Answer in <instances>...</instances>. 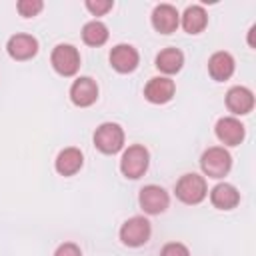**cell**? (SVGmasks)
I'll list each match as a JSON object with an SVG mask.
<instances>
[{"label": "cell", "instance_id": "cell-1", "mask_svg": "<svg viewBox=\"0 0 256 256\" xmlns=\"http://www.w3.org/2000/svg\"><path fill=\"white\" fill-rule=\"evenodd\" d=\"M200 166H202V170H204L206 176H210V178H222V176L228 174V170L232 166V158H230V154L224 148L214 146V148H208L202 154Z\"/></svg>", "mask_w": 256, "mask_h": 256}, {"label": "cell", "instance_id": "cell-2", "mask_svg": "<svg viewBox=\"0 0 256 256\" xmlns=\"http://www.w3.org/2000/svg\"><path fill=\"white\" fill-rule=\"evenodd\" d=\"M176 196L184 204H198L206 198V180L198 174H184L176 182Z\"/></svg>", "mask_w": 256, "mask_h": 256}, {"label": "cell", "instance_id": "cell-3", "mask_svg": "<svg viewBox=\"0 0 256 256\" xmlns=\"http://www.w3.org/2000/svg\"><path fill=\"white\" fill-rule=\"evenodd\" d=\"M148 168V150L140 144H134L130 146L124 154H122V160H120V170L126 178H140Z\"/></svg>", "mask_w": 256, "mask_h": 256}, {"label": "cell", "instance_id": "cell-4", "mask_svg": "<svg viewBox=\"0 0 256 256\" xmlns=\"http://www.w3.org/2000/svg\"><path fill=\"white\" fill-rule=\"evenodd\" d=\"M94 144L100 152L104 154H114L122 148L124 144V132L118 124H112V122H106L102 126L96 128L94 132Z\"/></svg>", "mask_w": 256, "mask_h": 256}, {"label": "cell", "instance_id": "cell-5", "mask_svg": "<svg viewBox=\"0 0 256 256\" xmlns=\"http://www.w3.org/2000/svg\"><path fill=\"white\" fill-rule=\"evenodd\" d=\"M148 238H150V222L142 216H134L126 220L120 228V240L126 246H132V248L142 246L148 242Z\"/></svg>", "mask_w": 256, "mask_h": 256}, {"label": "cell", "instance_id": "cell-6", "mask_svg": "<svg viewBox=\"0 0 256 256\" xmlns=\"http://www.w3.org/2000/svg\"><path fill=\"white\" fill-rule=\"evenodd\" d=\"M52 66L62 76L76 74V70L80 66V54H78V50L74 46H70V44H58L52 50Z\"/></svg>", "mask_w": 256, "mask_h": 256}, {"label": "cell", "instance_id": "cell-7", "mask_svg": "<svg viewBox=\"0 0 256 256\" xmlns=\"http://www.w3.org/2000/svg\"><path fill=\"white\" fill-rule=\"evenodd\" d=\"M140 206L144 212L148 214H160L168 208V194L164 188L156 186V184H150V186H144L140 190Z\"/></svg>", "mask_w": 256, "mask_h": 256}, {"label": "cell", "instance_id": "cell-8", "mask_svg": "<svg viewBox=\"0 0 256 256\" xmlns=\"http://www.w3.org/2000/svg\"><path fill=\"white\" fill-rule=\"evenodd\" d=\"M178 22H180V16H178V10L170 4H160L154 8L152 12V26L160 32V34H170L178 28Z\"/></svg>", "mask_w": 256, "mask_h": 256}, {"label": "cell", "instance_id": "cell-9", "mask_svg": "<svg viewBox=\"0 0 256 256\" xmlns=\"http://www.w3.org/2000/svg\"><path fill=\"white\" fill-rule=\"evenodd\" d=\"M70 98H72V102L76 106H90V104H94L96 98H98L96 82L92 78H88V76L78 78L72 84V88H70Z\"/></svg>", "mask_w": 256, "mask_h": 256}, {"label": "cell", "instance_id": "cell-10", "mask_svg": "<svg viewBox=\"0 0 256 256\" xmlns=\"http://www.w3.org/2000/svg\"><path fill=\"white\" fill-rule=\"evenodd\" d=\"M110 64L118 72H122V74L132 72L138 66V52H136V48H132L130 44H118V46H114L112 52H110Z\"/></svg>", "mask_w": 256, "mask_h": 256}, {"label": "cell", "instance_id": "cell-11", "mask_svg": "<svg viewBox=\"0 0 256 256\" xmlns=\"http://www.w3.org/2000/svg\"><path fill=\"white\" fill-rule=\"evenodd\" d=\"M216 136L228 146H238L244 140V126L236 118H220L216 122Z\"/></svg>", "mask_w": 256, "mask_h": 256}, {"label": "cell", "instance_id": "cell-12", "mask_svg": "<svg viewBox=\"0 0 256 256\" xmlns=\"http://www.w3.org/2000/svg\"><path fill=\"white\" fill-rule=\"evenodd\" d=\"M36 52H38V42L28 34H16L8 40V54L16 60H28Z\"/></svg>", "mask_w": 256, "mask_h": 256}, {"label": "cell", "instance_id": "cell-13", "mask_svg": "<svg viewBox=\"0 0 256 256\" xmlns=\"http://www.w3.org/2000/svg\"><path fill=\"white\" fill-rule=\"evenodd\" d=\"M226 106L234 114H248L254 106V96L248 88L244 86H234L226 94Z\"/></svg>", "mask_w": 256, "mask_h": 256}, {"label": "cell", "instance_id": "cell-14", "mask_svg": "<svg viewBox=\"0 0 256 256\" xmlns=\"http://www.w3.org/2000/svg\"><path fill=\"white\" fill-rule=\"evenodd\" d=\"M144 96L154 104H164L174 96V82L170 78H152L146 84Z\"/></svg>", "mask_w": 256, "mask_h": 256}, {"label": "cell", "instance_id": "cell-15", "mask_svg": "<svg viewBox=\"0 0 256 256\" xmlns=\"http://www.w3.org/2000/svg\"><path fill=\"white\" fill-rule=\"evenodd\" d=\"M208 70L214 80H228L234 72V60L228 52H216L208 60Z\"/></svg>", "mask_w": 256, "mask_h": 256}, {"label": "cell", "instance_id": "cell-16", "mask_svg": "<svg viewBox=\"0 0 256 256\" xmlns=\"http://www.w3.org/2000/svg\"><path fill=\"white\" fill-rule=\"evenodd\" d=\"M210 200L220 210H230L240 202V194L232 184H218L210 192Z\"/></svg>", "mask_w": 256, "mask_h": 256}, {"label": "cell", "instance_id": "cell-17", "mask_svg": "<svg viewBox=\"0 0 256 256\" xmlns=\"http://www.w3.org/2000/svg\"><path fill=\"white\" fill-rule=\"evenodd\" d=\"M82 166V152L78 148H66L56 158V170L62 176H72Z\"/></svg>", "mask_w": 256, "mask_h": 256}, {"label": "cell", "instance_id": "cell-18", "mask_svg": "<svg viewBox=\"0 0 256 256\" xmlns=\"http://www.w3.org/2000/svg\"><path fill=\"white\" fill-rule=\"evenodd\" d=\"M206 22H208V16H206V12H204L202 6H188L186 12H184V16H182V26H184V30L188 34L202 32L204 26H206Z\"/></svg>", "mask_w": 256, "mask_h": 256}, {"label": "cell", "instance_id": "cell-19", "mask_svg": "<svg viewBox=\"0 0 256 256\" xmlns=\"http://www.w3.org/2000/svg\"><path fill=\"white\" fill-rule=\"evenodd\" d=\"M182 62H184V56L178 48H166L156 56V66L166 74L178 72L182 68Z\"/></svg>", "mask_w": 256, "mask_h": 256}, {"label": "cell", "instance_id": "cell-20", "mask_svg": "<svg viewBox=\"0 0 256 256\" xmlns=\"http://www.w3.org/2000/svg\"><path fill=\"white\" fill-rule=\"evenodd\" d=\"M82 38L88 46H102L108 40V28L102 22L92 20L82 28Z\"/></svg>", "mask_w": 256, "mask_h": 256}, {"label": "cell", "instance_id": "cell-21", "mask_svg": "<svg viewBox=\"0 0 256 256\" xmlns=\"http://www.w3.org/2000/svg\"><path fill=\"white\" fill-rule=\"evenodd\" d=\"M42 2L40 0H20L18 2V12L22 14V16H26V18H30V16H36L40 10H42Z\"/></svg>", "mask_w": 256, "mask_h": 256}, {"label": "cell", "instance_id": "cell-22", "mask_svg": "<svg viewBox=\"0 0 256 256\" xmlns=\"http://www.w3.org/2000/svg\"><path fill=\"white\" fill-rule=\"evenodd\" d=\"M86 8H88L94 16H102V14H106V12L112 8V2H110V0H88V2H86Z\"/></svg>", "mask_w": 256, "mask_h": 256}, {"label": "cell", "instance_id": "cell-23", "mask_svg": "<svg viewBox=\"0 0 256 256\" xmlns=\"http://www.w3.org/2000/svg\"><path fill=\"white\" fill-rule=\"evenodd\" d=\"M160 256H190V252H188V248H186L184 244L170 242V244H166V246L162 248Z\"/></svg>", "mask_w": 256, "mask_h": 256}, {"label": "cell", "instance_id": "cell-24", "mask_svg": "<svg viewBox=\"0 0 256 256\" xmlns=\"http://www.w3.org/2000/svg\"><path fill=\"white\" fill-rule=\"evenodd\" d=\"M54 256H82V252H80V248L76 244L66 242V244H60L58 246V250L54 252Z\"/></svg>", "mask_w": 256, "mask_h": 256}]
</instances>
